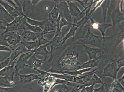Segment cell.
Returning <instances> with one entry per match:
<instances>
[{
  "instance_id": "6da1fadb",
  "label": "cell",
  "mask_w": 124,
  "mask_h": 92,
  "mask_svg": "<svg viewBox=\"0 0 124 92\" xmlns=\"http://www.w3.org/2000/svg\"><path fill=\"white\" fill-rule=\"evenodd\" d=\"M40 75L44 76L43 78L39 79L38 83V85L44 87L43 92H49L51 89L55 85L63 83L66 81L55 78L49 75L48 72L38 69L36 70Z\"/></svg>"
},
{
  "instance_id": "7a4b0ae2",
  "label": "cell",
  "mask_w": 124,
  "mask_h": 92,
  "mask_svg": "<svg viewBox=\"0 0 124 92\" xmlns=\"http://www.w3.org/2000/svg\"><path fill=\"white\" fill-rule=\"evenodd\" d=\"M107 38L95 35L93 34L90 31V29L88 28L86 35L76 42H74V43L89 44L100 47L101 46L105 45L106 43V39Z\"/></svg>"
},
{
  "instance_id": "3957f363",
  "label": "cell",
  "mask_w": 124,
  "mask_h": 92,
  "mask_svg": "<svg viewBox=\"0 0 124 92\" xmlns=\"http://www.w3.org/2000/svg\"><path fill=\"white\" fill-rule=\"evenodd\" d=\"M25 16V15L17 17L10 23H7L5 31L1 34L3 35L7 32H13L20 30H28L26 26L27 22Z\"/></svg>"
},
{
  "instance_id": "277c9868",
  "label": "cell",
  "mask_w": 124,
  "mask_h": 92,
  "mask_svg": "<svg viewBox=\"0 0 124 92\" xmlns=\"http://www.w3.org/2000/svg\"><path fill=\"white\" fill-rule=\"evenodd\" d=\"M32 50L28 52L21 55L16 62L14 68L15 69V76H18L19 71L22 69H26V67L29 59L34 54Z\"/></svg>"
},
{
  "instance_id": "5b68a950",
  "label": "cell",
  "mask_w": 124,
  "mask_h": 92,
  "mask_svg": "<svg viewBox=\"0 0 124 92\" xmlns=\"http://www.w3.org/2000/svg\"><path fill=\"white\" fill-rule=\"evenodd\" d=\"M119 69L115 62L111 60L105 67L103 73L100 77H109L112 78L113 80L116 79Z\"/></svg>"
},
{
  "instance_id": "8992f818",
  "label": "cell",
  "mask_w": 124,
  "mask_h": 92,
  "mask_svg": "<svg viewBox=\"0 0 124 92\" xmlns=\"http://www.w3.org/2000/svg\"><path fill=\"white\" fill-rule=\"evenodd\" d=\"M17 59L9 65L0 71V77H4L10 80L14 81V76L15 75V69L14 66Z\"/></svg>"
},
{
  "instance_id": "52a82bcc",
  "label": "cell",
  "mask_w": 124,
  "mask_h": 92,
  "mask_svg": "<svg viewBox=\"0 0 124 92\" xmlns=\"http://www.w3.org/2000/svg\"><path fill=\"white\" fill-rule=\"evenodd\" d=\"M0 4H1L8 14L14 18L20 16L25 15L22 9L16 8L6 1L0 0Z\"/></svg>"
},
{
  "instance_id": "ba28073f",
  "label": "cell",
  "mask_w": 124,
  "mask_h": 92,
  "mask_svg": "<svg viewBox=\"0 0 124 92\" xmlns=\"http://www.w3.org/2000/svg\"><path fill=\"white\" fill-rule=\"evenodd\" d=\"M45 34L43 32L36 33L29 30H24L21 35V38L26 40V41H34L44 37Z\"/></svg>"
},
{
  "instance_id": "9c48e42d",
  "label": "cell",
  "mask_w": 124,
  "mask_h": 92,
  "mask_svg": "<svg viewBox=\"0 0 124 92\" xmlns=\"http://www.w3.org/2000/svg\"><path fill=\"white\" fill-rule=\"evenodd\" d=\"M4 41H6L9 45L15 46L21 42V37L19 32L15 33L13 32L12 35H3Z\"/></svg>"
},
{
  "instance_id": "30bf717a",
  "label": "cell",
  "mask_w": 124,
  "mask_h": 92,
  "mask_svg": "<svg viewBox=\"0 0 124 92\" xmlns=\"http://www.w3.org/2000/svg\"><path fill=\"white\" fill-rule=\"evenodd\" d=\"M50 45V41L45 44L41 45L35 50H32L34 52V54L36 55H40L44 57V61L45 62L50 52L47 50V47Z\"/></svg>"
},
{
  "instance_id": "8fae6325",
  "label": "cell",
  "mask_w": 124,
  "mask_h": 92,
  "mask_svg": "<svg viewBox=\"0 0 124 92\" xmlns=\"http://www.w3.org/2000/svg\"><path fill=\"white\" fill-rule=\"evenodd\" d=\"M119 79L113 80L111 84L106 85L108 89V92H124V86L122 85Z\"/></svg>"
},
{
  "instance_id": "7c38bea8",
  "label": "cell",
  "mask_w": 124,
  "mask_h": 92,
  "mask_svg": "<svg viewBox=\"0 0 124 92\" xmlns=\"http://www.w3.org/2000/svg\"><path fill=\"white\" fill-rule=\"evenodd\" d=\"M28 52L27 50L23 45H22L18 47L15 50H14L12 52L10 56L9 57L10 60L9 65H11L23 53L27 52Z\"/></svg>"
},
{
  "instance_id": "4fadbf2b",
  "label": "cell",
  "mask_w": 124,
  "mask_h": 92,
  "mask_svg": "<svg viewBox=\"0 0 124 92\" xmlns=\"http://www.w3.org/2000/svg\"><path fill=\"white\" fill-rule=\"evenodd\" d=\"M19 77L20 82L24 84L30 83L37 79H41L39 75L34 73H31L28 75L21 74L18 76Z\"/></svg>"
},
{
  "instance_id": "5bb4252c",
  "label": "cell",
  "mask_w": 124,
  "mask_h": 92,
  "mask_svg": "<svg viewBox=\"0 0 124 92\" xmlns=\"http://www.w3.org/2000/svg\"><path fill=\"white\" fill-rule=\"evenodd\" d=\"M102 57L101 56L96 58L95 59L89 60L85 63L82 64L78 68V70L86 69L88 68H92L96 67L101 61Z\"/></svg>"
},
{
  "instance_id": "9a60e30c",
  "label": "cell",
  "mask_w": 124,
  "mask_h": 92,
  "mask_svg": "<svg viewBox=\"0 0 124 92\" xmlns=\"http://www.w3.org/2000/svg\"><path fill=\"white\" fill-rule=\"evenodd\" d=\"M59 7L58 2H56L54 6L48 14V20L52 24H54L55 22H57L59 17Z\"/></svg>"
},
{
  "instance_id": "2e32d148",
  "label": "cell",
  "mask_w": 124,
  "mask_h": 92,
  "mask_svg": "<svg viewBox=\"0 0 124 92\" xmlns=\"http://www.w3.org/2000/svg\"><path fill=\"white\" fill-rule=\"evenodd\" d=\"M31 64H27L26 67H28L33 70V71L39 69L42 66L45 62L43 60L38 59L36 58V56L34 54L31 57Z\"/></svg>"
},
{
  "instance_id": "e0dca14e",
  "label": "cell",
  "mask_w": 124,
  "mask_h": 92,
  "mask_svg": "<svg viewBox=\"0 0 124 92\" xmlns=\"http://www.w3.org/2000/svg\"><path fill=\"white\" fill-rule=\"evenodd\" d=\"M91 21L92 26L93 28L97 29L99 30L102 33L103 37H104L105 32L106 29L109 27L112 26V25L110 24H100L98 22H95L91 18H90Z\"/></svg>"
},
{
  "instance_id": "ac0fdd59",
  "label": "cell",
  "mask_w": 124,
  "mask_h": 92,
  "mask_svg": "<svg viewBox=\"0 0 124 92\" xmlns=\"http://www.w3.org/2000/svg\"><path fill=\"white\" fill-rule=\"evenodd\" d=\"M83 46L84 48V52L88 54L89 60L96 58L97 54L101 51L100 49L98 48H90L84 45H83Z\"/></svg>"
},
{
  "instance_id": "d6986e66",
  "label": "cell",
  "mask_w": 124,
  "mask_h": 92,
  "mask_svg": "<svg viewBox=\"0 0 124 92\" xmlns=\"http://www.w3.org/2000/svg\"><path fill=\"white\" fill-rule=\"evenodd\" d=\"M14 18L11 16L4 7L0 4V20H4L7 23H10L13 21Z\"/></svg>"
},
{
  "instance_id": "ffe728a7",
  "label": "cell",
  "mask_w": 124,
  "mask_h": 92,
  "mask_svg": "<svg viewBox=\"0 0 124 92\" xmlns=\"http://www.w3.org/2000/svg\"><path fill=\"white\" fill-rule=\"evenodd\" d=\"M21 43L24 46L28 52L32 51L41 45L38 40L34 41H23Z\"/></svg>"
},
{
  "instance_id": "44dd1931",
  "label": "cell",
  "mask_w": 124,
  "mask_h": 92,
  "mask_svg": "<svg viewBox=\"0 0 124 92\" xmlns=\"http://www.w3.org/2000/svg\"><path fill=\"white\" fill-rule=\"evenodd\" d=\"M101 77H99L95 74H93L91 79L85 85H82V88L86 86H89L92 85H95L96 84L103 85L105 83L102 80Z\"/></svg>"
},
{
  "instance_id": "7402d4cb",
  "label": "cell",
  "mask_w": 124,
  "mask_h": 92,
  "mask_svg": "<svg viewBox=\"0 0 124 92\" xmlns=\"http://www.w3.org/2000/svg\"><path fill=\"white\" fill-rule=\"evenodd\" d=\"M92 69V68H88L71 71H64L61 72L60 74H66L74 76H80L83 75L85 73L90 71Z\"/></svg>"
},
{
  "instance_id": "603a6c76",
  "label": "cell",
  "mask_w": 124,
  "mask_h": 92,
  "mask_svg": "<svg viewBox=\"0 0 124 92\" xmlns=\"http://www.w3.org/2000/svg\"><path fill=\"white\" fill-rule=\"evenodd\" d=\"M16 82L10 80L7 77H0V87H16Z\"/></svg>"
},
{
  "instance_id": "cb8c5ba5",
  "label": "cell",
  "mask_w": 124,
  "mask_h": 92,
  "mask_svg": "<svg viewBox=\"0 0 124 92\" xmlns=\"http://www.w3.org/2000/svg\"><path fill=\"white\" fill-rule=\"evenodd\" d=\"M25 17L26 19V22L27 23L32 25L40 27L41 28L43 26H44L49 22L48 19L45 21H39L33 20L31 18L28 17L26 15Z\"/></svg>"
},
{
  "instance_id": "d4e9b609",
  "label": "cell",
  "mask_w": 124,
  "mask_h": 92,
  "mask_svg": "<svg viewBox=\"0 0 124 92\" xmlns=\"http://www.w3.org/2000/svg\"><path fill=\"white\" fill-rule=\"evenodd\" d=\"M26 26L28 30H30L32 32L36 33H41L43 32V29L40 27L31 25L26 22Z\"/></svg>"
},
{
  "instance_id": "484cf974",
  "label": "cell",
  "mask_w": 124,
  "mask_h": 92,
  "mask_svg": "<svg viewBox=\"0 0 124 92\" xmlns=\"http://www.w3.org/2000/svg\"><path fill=\"white\" fill-rule=\"evenodd\" d=\"M20 89L17 86L12 87H0V92H17L20 90Z\"/></svg>"
},
{
  "instance_id": "4316f807",
  "label": "cell",
  "mask_w": 124,
  "mask_h": 92,
  "mask_svg": "<svg viewBox=\"0 0 124 92\" xmlns=\"http://www.w3.org/2000/svg\"><path fill=\"white\" fill-rule=\"evenodd\" d=\"M68 4L69 5V7L70 6L71 13L73 14H73H74L73 15L77 16L80 14L81 12L79 10V9L76 6L74 5V4L68 3Z\"/></svg>"
},
{
  "instance_id": "83f0119b",
  "label": "cell",
  "mask_w": 124,
  "mask_h": 92,
  "mask_svg": "<svg viewBox=\"0 0 124 92\" xmlns=\"http://www.w3.org/2000/svg\"><path fill=\"white\" fill-rule=\"evenodd\" d=\"M10 60L8 58H4L0 59V71L9 64Z\"/></svg>"
},
{
  "instance_id": "f1b7e54d",
  "label": "cell",
  "mask_w": 124,
  "mask_h": 92,
  "mask_svg": "<svg viewBox=\"0 0 124 92\" xmlns=\"http://www.w3.org/2000/svg\"><path fill=\"white\" fill-rule=\"evenodd\" d=\"M66 25H71L73 26H76V25L75 24H73L72 23H70L69 22H68L65 20V19L63 17L60 18V20L59 22V26L60 29L61 30L62 28L64 26Z\"/></svg>"
},
{
  "instance_id": "f546056e",
  "label": "cell",
  "mask_w": 124,
  "mask_h": 92,
  "mask_svg": "<svg viewBox=\"0 0 124 92\" xmlns=\"http://www.w3.org/2000/svg\"><path fill=\"white\" fill-rule=\"evenodd\" d=\"M14 49L10 46L7 44L0 46V51H6L12 53Z\"/></svg>"
},
{
  "instance_id": "4dcf8cb0",
  "label": "cell",
  "mask_w": 124,
  "mask_h": 92,
  "mask_svg": "<svg viewBox=\"0 0 124 92\" xmlns=\"http://www.w3.org/2000/svg\"><path fill=\"white\" fill-rule=\"evenodd\" d=\"M95 85H92L89 86H86L81 89L78 92H93Z\"/></svg>"
},
{
  "instance_id": "1f68e13d",
  "label": "cell",
  "mask_w": 124,
  "mask_h": 92,
  "mask_svg": "<svg viewBox=\"0 0 124 92\" xmlns=\"http://www.w3.org/2000/svg\"><path fill=\"white\" fill-rule=\"evenodd\" d=\"M89 18L87 16H86L83 18L80 22H78L77 24H76V27H83L84 25L86 24Z\"/></svg>"
},
{
  "instance_id": "d6a6232c",
  "label": "cell",
  "mask_w": 124,
  "mask_h": 92,
  "mask_svg": "<svg viewBox=\"0 0 124 92\" xmlns=\"http://www.w3.org/2000/svg\"><path fill=\"white\" fill-rule=\"evenodd\" d=\"M105 84L102 85L98 88L94 89L93 92H107L105 88Z\"/></svg>"
},
{
  "instance_id": "836d02e7",
  "label": "cell",
  "mask_w": 124,
  "mask_h": 92,
  "mask_svg": "<svg viewBox=\"0 0 124 92\" xmlns=\"http://www.w3.org/2000/svg\"><path fill=\"white\" fill-rule=\"evenodd\" d=\"M116 62L117 67L120 70L121 68L124 66L123 58H120V59H119V60H117Z\"/></svg>"
},
{
  "instance_id": "e575fe53",
  "label": "cell",
  "mask_w": 124,
  "mask_h": 92,
  "mask_svg": "<svg viewBox=\"0 0 124 92\" xmlns=\"http://www.w3.org/2000/svg\"><path fill=\"white\" fill-rule=\"evenodd\" d=\"M41 1L40 0H31L30 1V3L31 5L33 6H35L37 4L40 3Z\"/></svg>"
},
{
  "instance_id": "d590c367",
  "label": "cell",
  "mask_w": 124,
  "mask_h": 92,
  "mask_svg": "<svg viewBox=\"0 0 124 92\" xmlns=\"http://www.w3.org/2000/svg\"><path fill=\"white\" fill-rule=\"evenodd\" d=\"M6 27L4 26L3 24V21L0 20V31L1 30H5Z\"/></svg>"
},
{
  "instance_id": "8d00e7d4",
  "label": "cell",
  "mask_w": 124,
  "mask_h": 92,
  "mask_svg": "<svg viewBox=\"0 0 124 92\" xmlns=\"http://www.w3.org/2000/svg\"><path fill=\"white\" fill-rule=\"evenodd\" d=\"M2 36V35H1L0 34V37H1Z\"/></svg>"
},
{
  "instance_id": "74e56055",
  "label": "cell",
  "mask_w": 124,
  "mask_h": 92,
  "mask_svg": "<svg viewBox=\"0 0 124 92\" xmlns=\"http://www.w3.org/2000/svg\"><path fill=\"white\" fill-rule=\"evenodd\" d=\"M26 92H28V91H26Z\"/></svg>"
}]
</instances>
